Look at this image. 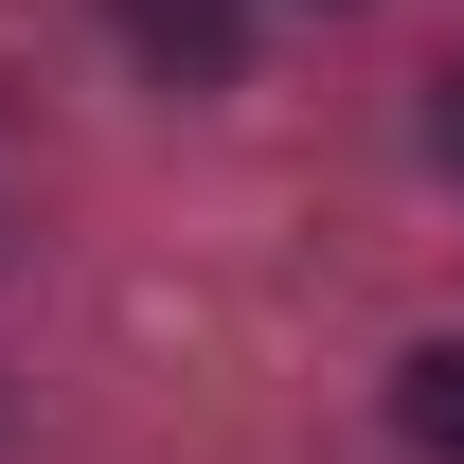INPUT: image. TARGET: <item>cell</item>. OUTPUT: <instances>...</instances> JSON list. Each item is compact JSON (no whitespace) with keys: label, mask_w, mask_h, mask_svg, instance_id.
<instances>
[{"label":"cell","mask_w":464,"mask_h":464,"mask_svg":"<svg viewBox=\"0 0 464 464\" xmlns=\"http://www.w3.org/2000/svg\"><path fill=\"white\" fill-rule=\"evenodd\" d=\"M125 18V54L179 72V90H232V0H108Z\"/></svg>","instance_id":"obj_1"},{"label":"cell","mask_w":464,"mask_h":464,"mask_svg":"<svg viewBox=\"0 0 464 464\" xmlns=\"http://www.w3.org/2000/svg\"><path fill=\"white\" fill-rule=\"evenodd\" d=\"M393 429L429 464H464V340H429V357H393Z\"/></svg>","instance_id":"obj_2"},{"label":"cell","mask_w":464,"mask_h":464,"mask_svg":"<svg viewBox=\"0 0 464 464\" xmlns=\"http://www.w3.org/2000/svg\"><path fill=\"white\" fill-rule=\"evenodd\" d=\"M429 161H447V179H464V54H447V72H429Z\"/></svg>","instance_id":"obj_3"}]
</instances>
